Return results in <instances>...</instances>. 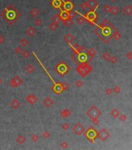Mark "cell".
<instances>
[{
	"label": "cell",
	"instance_id": "8d00e7d4",
	"mask_svg": "<svg viewBox=\"0 0 132 150\" xmlns=\"http://www.w3.org/2000/svg\"><path fill=\"white\" fill-rule=\"evenodd\" d=\"M110 54H109V53L108 52H106L105 53H103V56H102V57H103V59H104V60H106V61H109V59H110Z\"/></svg>",
	"mask_w": 132,
	"mask_h": 150
},
{
	"label": "cell",
	"instance_id": "8992f818",
	"mask_svg": "<svg viewBox=\"0 0 132 150\" xmlns=\"http://www.w3.org/2000/svg\"><path fill=\"white\" fill-rule=\"evenodd\" d=\"M23 83V81L19 76H15L13 78L11 79V81L9 82V85L13 88H17L20 85H22Z\"/></svg>",
	"mask_w": 132,
	"mask_h": 150
},
{
	"label": "cell",
	"instance_id": "db71d44e",
	"mask_svg": "<svg viewBox=\"0 0 132 150\" xmlns=\"http://www.w3.org/2000/svg\"><path fill=\"white\" fill-rule=\"evenodd\" d=\"M126 56H127V58L128 59H132V52H129L127 55H126Z\"/></svg>",
	"mask_w": 132,
	"mask_h": 150
},
{
	"label": "cell",
	"instance_id": "f1b7e54d",
	"mask_svg": "<svg viewBox=\"0 0 132 150\" xmlns=\"http://www.w3.org/2000/svg\"><path fill=\"white\" fill-rule=\"evenodd\" d=\"M49 29L53 31H57L58 29V24L52 22L51 24H49Z\"/></svg>",
	"mask_w": 132,
	"mask_h": 150
},
{
	"label": "cell",
	"instance_id": "681fc988",
	"mask_svg": "<svg viewBox=\"0 0 132 150\" xmlns=\"http://www.w3.org/2000/svg\"><path fill=\"white\" fill-rule=\"evenodd\" d=\"M119 119L121 121H125L127 120V116L125 114H122V115H119Z\"/></svg>",
	"mask_w": 132,
	"mask_h": 150
},
{
	"label": "cell",
	"instance_id": "1f68e13d",
	"mask_svg": "<svg viewBox=\"0 0 132 150\" xmlns=\"http://www.w3.org/2000/svg\"><path fill=\"white\" fill-rule=\"evenodd\" d=\"M111 8H112V6H110L109 4H105L103 6V10L106 13H111Z\"/></svg>",
	"mask_w": 132,
	"mask_h": 150
},
{
	"label": "cell",
	"instance_id": "ac0fdd59",
	"mask_svg": "<svg viewBox=\"0 0 132 150\" xmlns=\"http://www.w3.org/2000/svg\"><path fill=\"white\" fill-rule=\"evenodd\" d=\"M64 40L67 43H68V44H72V42L73 41L75 40V37L73 36L71 33H68V34H67V35L64 36Z\"/></svg>",
	"mask_w": 132,
	"mask_h": 150
},
{
	"label": "cell",
	"instance_id": "11a10c76",
	"mask_svg": "<svg viewBox=\"0 0 132 150\" xmlns=\"http://www.w3.org/2000/svg\"><path fill=\"white\" fill-rule=\"evenodd\" d=\"M2 82H3V81H2V79L0 78V86H1L2 84Z\"/></svg>",
	"mask_w": 132,
	"mask_h": 150
},
{
	"label": "cell",
	"instance_id": "ab89813d",
	"mask_svg": "<svg viewBox=\"0 0 132 150\" xmlns=\"http://www.w3.org/2000/svg\"><path fill=\"white\" fill-rule=\"evenodd\" d=\"M80 7L82 8V10H86L89 8V5H88V3H87V2H82V3L80 4Z\"/></svg>",
	"mask_w": 132,
	"mask_h": 150
},
{
	"label": "cell",
	"instance_id": "277c9868",
	"mask_svg": "<svg viewBox=\"0 0 132 150\" xmlns=\"http://www.w3.org/2000/svg\"><path fill=\"white\" fill-rule=\"evenodd\" d=\"M100 115H101V111L96 106H92L91 108L87 111V116H89L91 119L98 118Z\"/></svg>",
	"mask_w": 132,
	"mask_h": 150
},
{
	"label": "cell",
	"instance_id": "5bb4252c",
	"mask_svg": "<svg viewBox=\"0 0 132 150\" xmlns=\"http://www.w3.org/2000/svg\"><path fill=\"white\" fill-rule=\"evenodd\" d=\"M63 0H52L51 5L55 9H61L63 5Z\"/></svg>",
	"mask_w": 132,
	"mask_h": 150
},
{
	"label": "cell",
	"instance_id": "b9f144b4",
	"mask_svg": "<svg viewBox=\"0 0 132 150\" xmlns=\"http://www.w3.org/2000/svg\"><path fill=\"white\" fill-rule=\"evenodd\" d=\"M42 136H43V138H49L50 137V132L49 131H45L44 132H43V134H42Z\"/></svg>",
	"mask_w": 132,
	"mask_h": 150
},
{
	"label": "cell",
	"instance_id": "7402d4cb",
	"mask_svg": "<svg viewBox=\"0 0 132 150\" xmlns=\"http://www.w3.org/2000/svg\"><path fill=\"white\" fill-rule=\"evenodd\" d=\"M59 14H60V16H61V20L71 17V16H70V11H66V10H61Z\"/></svg>",
	"mask_w": 132,
	"mask_h": 150
},
{
	"label": "cell",
	"instance_id": "44dd1931",
	"mask_svg": "<svg viewBox=\"0 0 132 150\" xmlns=\"http://www.w3.org/2000/svg\"><path fill=\"white\" fill-rule=\"evenodd\" d=\"M61 117L63 118H67L71 116V110H69L68 109H64L61 111Z\"/></svg>",
	"mask_w": 132,
	"mask_h": 150
},
{
	"label": "cell",
	"instance_id": "74e56055",
	"mask_svg": "<svg viewBox=\"0 0 132 150\" xmlns=\"http://www.w3.org/2000/svg\"><path fill=\"white\" fill-rule=\"evenodd\" d=\"M113 37L114 38L116 39V40H120V38H121V37H122V35H120V34L117 31H115L114 33V35H113Z\"/></svg>",
	"mask_w": 132,
	"mask_h": 150
},
{
	"label": "cell",
	"instance_id": "836d02e7",
	"mask_svg": "<svg viewBox=\"0 0 132 150\" xmlns=\"http://www.w3.org/2000/svg\"><path fill=\"white\" fill-rule=\"evenodd\" d=\"M21 55H22V56H23V58L28 59L30 56V52L28 50H23V52H22Z\"/></svg>",
	"mask_w": 132,
	"mask_h": 150
},
{
	"label": "cell",
	"instance_id": "d4e9b609",
	"mask_svg": "<svg viewBox=\"0 0 132 150\" xmlns=\"http://www.w3.org/2000/svg\"><path fill=\"white\" fill-rule=\"evenodd\" d=\"M61 21V16H60V14H58V13L57 14H55V15L51 17V21L54 22V23L58 24Z\"/></svg>",
	"mask_w": 132,
	"mask_h": 150
},
{
	"label": "cell",
	"instance_id": "3957f363",
	"mask_svg": "<svg viewBox=\"0 0 132 150\" xmlns=\"http://www.w3.org/2000/svg\"><path fill=\"white\" fill-rule=\"evenodd\" d=\"M97 133L98 132L96 131V129H95L94 127H90L86 131H85V132H84V134H85V136L86 137V138L89 141L93 142V141H95V139L97 138Z\"/></svg>",
	"mask_w": 132,
	"mask_h": 150
},
{
	"label": "cell",
	"instance_id": "6f0895ef",
	"mask_svg": "<svg viewBox=\"0 0 132 150\" xmlns=\"http://www.w3.org/2000/svg\"><path fill=\"white\" fill-rule=\"evenodd\" d=\"M0 14H1V10H0Z\"/></svg>",
	"mask_w": 132,
	"mask_h": 150
},
{
	"label": "cell",
	"instance_id": "7bdbcfd3",
	"mask_svg": "<svg viewBox=\"0 0 132 150\" xmlns=\"http://www.w3.org/2000/svg\"><path fill=\"white\" fill-rule=\"evenodd\" d=\"M23 49H22V47L21 46H17L15 49V52H16V54H21L22 53V52H23Z\"/></svg>",
	"mask_w": 132,
	"mask_h": 150
},
{
	"label": "cell",
	"instance_id": "7a4b0ae2",
	"mask_svg": "<svg viewBox=\"0 0 132 150\" xmlns=\"http://www.w3.org/2000/svg\"><path fill=\"white\" fill-rule=\"evenodd\" d=\"M77 72L82 76V77H86V76L92 71V67L89 63H80L76 68Z\"/></svg>",
	"mask_w": 132,
	"mask_h": 150
},
{
	"label": "cell",
	"instance_id": "9f6ffc18",
	"mask_svg": "<svg viewBox=\"0 0 132 150\" xmlns=\"http://www.w3.org/2000/svg\"><path fill=\"white\" fill-rule=\"evenodd\" d=\"M111 1H112V2H115L116 0H111Z\"/></svg>",
	"mask_w": 132,
	"mask_h": 150
},
{
	"label": "cell",
	"instance_id": "52a82bcc",
	"mask_svg": "<svg viewBox=\"0 0 132 150\" xmlns=\"http://www.w3.org/2000/svg\"><path fill=\"white\" fill-rule=\"evenodd\" d=\"M70 70V67L65 63H63V67H61V63H60L58 66H56V71H58V73H60L61 77H64V75L67 73Z\"/></svg>",
	"mask_w": 132,
	"mask_h": 150
},
{
	"label": "cell",
	"instance_id": "603a6c76",
	"mask_svg": "<svg viewBox=\"0 0 132 150\" xmlns=\"http://www.w3.org/2000/svg\"><path fill=\"white\" fill-rule=\"evenodd\" d=\"M30 14L32 17L36 18L40 15V11H39V10L36 9V8H33V9L30 11Z\"/></svg>",
	"mask_w": 132,
	"mask_h": 150
},
{
	"label": "cell",
	"instance_id": "d590c367",
	"mask_svg": "<svg viewBox=\"0 0 132 150\" xmlns=\"http://www.w3.org/2000/svg\"><path fill=\"white\" fill-rule=\"evenodd\" d=\"M60 84H61V88H62L63 91H65V90H67L69 88V84H68V82H66V81L61 82V83H60Z\"/></svg>",
	"mask_w": 132,
	"mask_h": 150
},
{
	"label": "cell",
	"instance_id": "8fae6325",
	"mask_svg": "<svg viewBox=\"0 0 132 150\" xmlns=\"http://www.w3.org/2000/svg\"><path fill=\"white\" fill-rule=\"evenodd\" d=\"M87 3H88L89 8H90V10L96 11L99 6V2H97V0H88Z\"/></svg>",
	"mask_w": 132,
	"mask_h": 150
},
{
	"label": "cell",
	"instance_id": "7dc6e473",
	"mask_svg": "<svg viewBox=\"0 0 132 150\" xmlns=\"http://www.w3.org/2000/svg\"><path fill=\"white\" fill-rule=\"evenodd\" d=\"M109 61L111 62V63H112V64H114V63H117V58H116V56H110Z\"/></svg>",
	"mask_w": 132,
	"mask_h": 150
},
{
	"label": "cell",
	"instance_id": "7c38bea8",
	"mask_svg": "<svg viewBox=\"0 0 132 150\" xmlns=\"http://www.w3.org/2000/svg\"><path fill=\"white\" fill-rule=\"evenodd\" d=\"M26 99L27 101V103L30 104V105H34L36 102L38 101V98L36 97L35 95L33 94H30V95H28L27 96Z\"/></svg>",
	"mask_w": 132,
	"mask_h": 150
},
{
	"label": "cell",
	"instance_id": "f5cc1de1",
	"mask_svg": "<svg viewBox=\"0 0 132 150\" xmlns=\"http://www.w3.org/2000/svg\"><path fill=\"white\" fill-rule=\"evenodd\" d=\"M5 41V38H4V36L2 35H0V45H2L4 44Z\"/></svg>",
	"mask_w": 132,
	"mask_h": 150
},
{
	"label": "cell",
	"instance_id": "e575fe53",
	"mask_svg": "<svg viewBox=\"0 0 132 150\" xmlns=\"http://www.w3.org/2000/svg\"><path fill=\"white\" fill-rule=\"evenodd\" d=\"M28 44H29V41H28V40L27 38H23L20 40V45L23 47H26L28 46Z\"/></svg>",
	"mask_w": 132,
	"mask_h": 150
},
{
	"label": "cell",
	"instance_id": "cb8c5ba5",
	"mask_svg": "<svg viewBox=\"0 0 132 150\" xmlns=\"http://www.w3.org/2000/svg\"><path fill=\"white\" fill-rule=\"evenodd\" d=\"M63 24L65 25L66 27H70L73 24V21L72 17H68L66 19H63Z\"/></svg>",
	"mask_w": 132,
	"mask_h": 150
},
{
	"label": "cell",
	"instance_id": "4fadbf2b",
	"mask_svg": "<svg viewBox=\"0 0 132 150\" xmlns=\"http://www.w3.org/2000/svg\"><path fill=\"white\" fill-rule=\"evenodd\" d=\"M43 105L47 108H50L54 105V101L50 97H46L43 100Z\"/></svg>",
	"mask_w": 132,
	"mask_h": 150
},
{
	"label": "cell",
	"instance_id": "9c48e42d",
	"mask_svg": "<svg viewBox=\"0 0 132 150\" xmlns=\"http://www.w3.org/2000/svg\"><path fill=\"white\" fill-rule=\"evenodd\" d=\"M109 136L110 135H109V132L105 128L101 129L100 131L97 133V138H99L101 141H106L107 138H109Z\"/></svg>",
	"mask_w": 132,
	"mask_h": 150
},
{
	"label": "cell",
	"instance_id": "f6af8a7d",
	"mask_svg": "<svg viewBox=\"0 0 132 150\" xmlns=\"http://www.w3.org/2000/svg\"><path fill=\"white\" fill-rule=\"evenodd\" d=\"M75 86H76L77 88H82L83 86V82L82 81H77L76 82H75Z\"/></svg>",
	"mask_w": 132,
	"mask_h": 150
},
{
	"label": "cell",
	"instance_id": "f907efd6",
	"mask_svg": "<svg viewBox=\"0 0 132 150\" xmlns=\"http://www.w3.org/2000/svg\"><path fill=\"white\" fill-rule=\"evenodd\" d=\"M61 146L62 147L63 149H67L68 147V144L67 141H63V142H61Z\"/></svg>",
	"mask_w": 132,
	"mask_h": 150
},
{
	"label": "cell",
	"instance_id": "83f0119b",
	"mask_svg": "<svg viewBox=\"0 0 132 150\" xmlns=\"http://www.w3.org/2000/svg\"><path fill=\"white\" fill-rule=\"evenodd\" d=\"M87 52H88V54L90 56V60H92L96 54V50L94 48H92V49H90L89 50L87 51Z\"/></svg>",
	"mask_w": 132,
	"mask_h": 150
},
{
	"label": "cell",
	"instance_id": "ba28073f",
	"mask_svg": "<svg viewBox=\"0 0 132 150\" xmlns=\"http://www.w3.org/2000/svg\"><path fill=\"white\" fill-rule=\"evenodd\" d=\"M72 131L75 134L80 136V135H82V134H84V132H85L86 130H85L84 126L82 124V123L78 122V123H77L76 124H75L74 127H73Z\"/></svg>",
	"mask_w": 132,
	"mask_h": 150
},
{
	"label": "cell",
	"instance_id": "4dcf8cb0",
	"mask_svg": "<svg viewBox=\"0 0 132 150\" xmlns=\"http://www.w3.org/2000/svg\"><path fill=\"white\" fill-rule=\"evenodd\" d=\"M110 115H111L113 117H114V118L118 117H119V115H120L119 110L117 109H114L110 112Z\"/></svg>",
	"mask_w": 132,
	"mask_h": 150
},
{
	"label": "cell",
	"instance_id": "30bf717a",
	"mask_svg": "<svg viewBox=\"0 0 132 150\" xmlns=\"http://www.w3.org/2000/svg\"><path fill=\"white\" fill-rule=\"evenodd\" d=\"M62 7L66 11H72L73 10V8H74V4L70 0H66V1H64L63 2Z\"/></svg>",
	"mask_w": 132,
	"mask_h": 150
},
{
	"label": "cell",
	"instance_id": "2e32d148",
	"mask_svg": "<svg viewBox=\"0 0 132 150\" xmlns=\"http://www.w3.org/2000/svg\"><path fill=\"white\" fill-rule=\"evenodd\" d=\"M20 105L21 104H20V103H19V101L18 99H16V98H13L10 103V106L14 109H19V107H20Z\"/></svg>",
	"mask_w": 132,
	"mask_h": 150
},
{
	"label": "cell",
	"instance_id": "4316f807",
	"mask_svg": "<svg viewBox=\"0 0 132 150\" xmlns=\"http://www.w3.org/2000/svg\"><path fill=\"white\" fill-rule=\"evenodd\" d=\"M25 141H26V138H25L23 134H19V136L16 138V142L19 145H22V144H23Z\"/></svg>",
	"mask_w": 132,
	"mask_h": 150
},
{
	"label": "cell",
	"instance_id": "c3c4849f",
	"mask_svg": "<svg viewBox=\"0 0 132 150\" xmlns=\"http://www.w3.org/2000/svg\"><path fill=\"white\" fill-rule=\"evenodd\" d=\"M92 122L94 125H98L100 124V120H98V118H92Z\"/></svg>",
	"mask_w": 132,
	"mask_h": 150
},
{
	"label": "cell",
	"instance_id": "d6986e66",
	"mask_svg": "<svg viewBox=\"0 0 132 150\" xmlns=\"http://www.w3.org/2000/svg\"><path fill=\"white\" fill-rule=\"evenodd\" d=\"M53 91H54L55 93H57V94H60L63 92L62 90V88L61 86V84L60 83H58V84H55L54 87H53Z\"/></svg>",
	"mask_w": 132,
	"mask_h": 150
},
{
	"label": "cell",
	"instance_id": "f546056e",
	"mask_svg": "<svg viewBox=\"0 0 132 150\" xmlns=\"http://www.w3.org/2000/svg\"><path fill=\"white\" fill-rule=\"evenodd\" d=\"M85 21H86V18H85V16H78V17H77V19H76L77 24H79V25L83 24L84 23H85Z\"/></svg>",
	"mask_w": 132,
	"mask_h": 150
},
{
	"label": "cell",
	"instance_id": "5b68a950",
	"mask_svg": "<svg viewBox=\"0 0 132 150\" xmlns=\"http://www.w3.org/2000/svg\"><path fill=\"white\" fill-rule=\"evenodd\" d=\"M84 16H85L86 18V21H87L89 23L92 24L96 23L97 20V14L96 13V11H93V10L89 11Z\"/></svg>",
	"mask_w": 132,
	"mask_h": 150
},
{
	"label": "cell",
	"instance_id": "ffe728a7",
	"mask_svg": "<svg viewBox=\"0 0 132 150\" xmlns=\"http://www.w3.org/2000/svg\"><path fill=\"white\" fill-rule=\"evenodd\" d=\"M27 35H29L30 37H31V38H33V36H35V35L36 34V30L35 29L34 27H30L27 30Z\"/></svg>",
	"mask_w": 132,
	"mask_h": 150
},
{
	"label": "cell",
	"instance_id": "ee69618b",
	"mask_svg": "<svg viewBox=\"0 0 132 150\" xmlns=\"http://www.w3.org/2000/svg\"><path fill=\"white\" fill-rule=\"evenodd\" d=\"M69 127H70V124L68 123H64L62 125H61V127H62V129L64 130V131H67V130L69 129Z\"/></svg>",
	"mask_w": 132,
	"mask_h": 150
},
{
	"label": "cell",
	"instance_id": "bcb514c9",
	"mask_svg": "<svg viewBox=\"0 0 132 150\" xmlns=\"http://www.w3.org/2000/svg\"><path fill=\"white\" fill-rule=\"evenodd\" d=\"M120 91H121V88H120L119 86H115V88H114V90H113V92H115V93H117V94L120 93Z\"/></svg>",
	"mask_w": 132,
	"mask_h": 150
},
{
	"label": "cell",
	"instance_id": "f35d334b",
	"mask_svg": "<svg viewBox=\"0 0 132 150\" xmlns=\"http://www.w3.org/2000/svg\"><path fill=\"white\" fill-rule=\"evenodd\" d=\"M31 141H33V142H36L38 140H39V135L36 134H33L31 135Z\"/></svg>",
	"mask_w": 132,
	"mask_h": 150
},
{
	"label": "cell",
	"instance_id": "d6a6232c",
	"mask_svg": "<svg viewBox=\"0 0 132 150\" xmlns=\"http://www.w3.org/2000/svg\"><path fill=\"white\" fill-rule=\"evenodd\" d=\"M119 12H120V9L117 6V5L112 6V8H111V13L112 14H114V15H117V14L119 13Z\"/></svg>",
	"mask_w": 132,
	"mask_h": 150
},
{
	"label": "cell",
	"instance_id": "e0dca14e",
	"mask_svg": "<svg viewBox=\"0 0 132 150\" xmlns=\"http://www.w3.org/2000/svg\"><path fill=\"white\" fill-rule=\"evenodd\" d=\"M87 59H88V57H87V55L84 52L79 53L78 56V61H79L81 63H86V62L87 61Z\"/></svg>",
	"mask_w": 132,
	"mask_h": 150
},
{
	"label": "cell",
	"instance_id": "9a60e30c",
	"mask_svg": "<svg viewBox=\"0 0 132 150\" xmlns=\"http://www.w3.org/2000/svg\"><path fill=\"white\" fill-rule=\"evenodd\" d=\"M123 12L124 13V15L127 16H130L132 15V6L131 5H127L123 7Z\"/></svg>",
	"mask_w": 132,
	"mask_h": 150
},
{
	"label": "cell",
	"instance_id": "6da1fadb",
	"mask_svg": "<svg viewBox=\"0 0 132 150\" xmlns=\"http://www.w3.org/2000/svg\"><path fill=\"white\" fill-rule=\"evenodd\" d=\"M1 14L5 21L9 25H13L14 23H16L21 16V13L13 5H9L5 7Z\"/></svg>",
	"mask_w": 132,
	"mask_h": 150
},
{
	"label": "cell",
	"instance_id": "816d5d0a",
	"mask_svg": "<svg viewBox=\"0 0 132 150\" xmlns=\"http://www.w3.org/2000/svg\"><path fill=\"white\" fill-rule=\"evenodd\" d=\"M113 90H112L111 88H107L106 89V94L107 95H112V93H113Z\"/></svg>",
	"mask_w": 132,
	"mask_h": 150
},
{
	"label": "cell",
	"instance_id": "60d3db41",
	"mask_svg": "<svg viewBox=\"0 0 132 150\" xmlns=\"http://www.w3.org/2000/svg\"><path fill=\"white\" fill-rule=\"evenodd\" d=\"M42 24H43V22H42V19H41V18H36L35 20V24L36 25V26L41 27V26H42Z\"/></svg>",
	"mask_w": 132,
	"mask_h": 150
},
{
	"label": "cell",
	"instance_id": "484cf974",
	"mask_svg": "<svg viewBox=\"0 0 132 150\" xmlns=\"http://www.w3.org/2000/svg\"><path fill=\"white\" fill-rule=\"evenodd\" d=\"M34 70H35V67H33V65L32 64H28L26 67V71L27 73H29V74L33 73V71H34Z\"/></svg>",
	"mask_w": 132,
	"mask_h": 150
}]
</instances>
